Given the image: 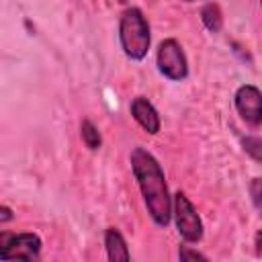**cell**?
Masks as SVG:
<instances>
[{
    "instance_id": "9c48e42d",
    "label": "cell",
    "mask_w": 262,
    "mask_h": 262,
    "mask_svg": "<svg viewBox=\"0 0 262 262\" xmlns=\"http://www.w3.org/2000/svg\"><path fill=\"white\" fill-rule=\"evenodd\" d=\"M201 20H203V25H205L207 31H211V33H219L221 27H223V14H221L219 4H215V2H207V4L201 8Z\"/></svg>"
},
{
    "instance_id": "7c38bea8",
    "label": "cell",
    "mask_w": 262,
    "mask_h": 262,
    "mask_svg": "<svg viewBox=\"0 0 262 262\" xmlns=\"http://www.w3.org/2000/svg\"><path fill=\"white\" fill-rule=\"evenodd\" d=\"M248 188H250L252 205H254V207H256V211L262 215V178H252Z\"/></svg>"
},
{
    "instance_id": "ba28073f",
    "label": "cell",
    "mask_w": 262,
    "mask_h": 262,
    "mask_svg": "<svg viewBox=\"0 0 262 262\" xmlns=\"http://www.w3.org/2000/svg\"><path fill=\"white\" fill-rule=\"evenodd\" d=\"M104 248H106V256L111 262H127L131 258L129 248L125 244V237L121 235V231L117 227H108L104 231Z\"/></svg>"
},
{
    "instance_id": "5bb4252c",
    "label": "cell",
    "mask_w": 262,
    "mask_h": 262,
    "mask_svg": "<svg viewBox=\"0 0 262 262\" xmlns=\"http://www.w3.org/2000/svg\"><path fill=\"white\" fill-rule=\"evenodd\" d=\"M10 219H12V211H10V207L2 205V207H0V223H8Z\"/></svg>"
},
{
    "instance_id": "8992f818",
    "label": "cell",
    "mask_w": 262,
    "mask_h": 262,
    "mask_svg": "<svg viewBox=\"0 0 262 262\" xmlns=\"http://www.w3.org/2000/svg\"><path fill=\"white\" fill-rule=\"evenodd\" d=\"M235 111L250 127L262 125V90L254 84H244L233 94Z\"/></svg>"
},
{
    "instance_id": "3957f363",
    "label": "cell",
    "mask_w": 262,
    "mask_h": 262,
    "mask_svg": "<svg viewBox=\"0 0 262 262\" xmlns=\"http://www.w3.org/2000/svg\"><path fill=\"white\" fill-rule=\"evenodd\" d=\"M172 219L176 223L178 235L184 242L196 244L203 239V221H201L194 205L190 203V199L184 192H176L172 196Z\"/></svg>"
},
{
    "instance_id": "2e32d148",
    "label": "cell",
    "mask_w": 262,
    "mask_h": 262,
    "mask_svg": "<svg viewBox=\"0 0 262 262\" xmlns=\"http://www.w3.org/2000/svg\"><path fill=\"white\" fill-rule=\"evenodd\" d=\"M184 2H192V0H184Z\"/></svg>"
},
{
    "instance_id": "9a60e30c",
    "label": "cell",
    "mask_w": 262,
    "mask_h": 262,
    "mask_svg": "<svg viewBox=\"0 0 262 262\" xmlns=\"http://www.w3.org/2000/svg\"><path fill=\"white\" fill-rule=\"evenodd\" d=\"M254 246H256V256L262 258V227L256 231V237H254Z\"/></svg>"
},
{
    "instance_id": "5b68a950",
    "label": "cell",
    "mask_w": 262,
    "mask_h": 262,
    "mask_svg": "<svg viewBox=\"0 0 262 262\" xmlns=\"http://www.w3.org/2000/svg\"><path fill=\"white\" fill-rule=\"evenodd\" d=\"M41 252V237L37 233H2V260H37Z\"/></svg>"
},
{
    "instance_id": "4fadbf2b",
    "label": "cell",
    "mask_w": 262,
    "mask_h": 262,
    "mask_svg": "<svg viewBox=\"0 0 262 262\" xmlns=\"http://www.w3.org/2000/svg\"><path fill=\"white\" fill-rule=\"evenodd\" d=\"M178 258L180 260H201V262H207V256L196 252V250H188V246H182L178 250Z\"/></svg>"
},
{
    "instance_id": "7a4b0ae2",
    "label": "cell",
    "mask_w": 262,
    "mask_h": 262,
    "mask_svg": "<svg viewBox=\"0 0 262 262\" xmlns=\"http://www.w3.org/2000/svg\"><path fill=\"white\" fill-rule=\"evenodd\" d=\"M119 43H121L123 53L131 61L145 59L149 45H151V33H149L147 18L143 16L139 8L131 6L123 10L119 18Z\"/></svg>"
},
{
    "instance_id": "e0dca14e",
    "label": "cell",
    "mask_w": 262,
    "mask_h": 262,
    "mask_svg": "<svg viewBox=\"0 0 262 262\" xmlns=\"http://www.w3.org/2000/svg\"><path fill=\"white\" fill-rule=\"evenodd\" d=\"M260 8H262V0H260Z\"/></svg>"
},
{
    "instance_id": "52a82bcc",
    "label": "cell",
    "mask_w": 262,
    "mask_h": 262,
    "mask_svg": "<svg viewBox=\"0 0 262 262\" xmlns=\"http://www.w3.org/2000/svg\"><path fill=\"white\" fill-rule=\"evenodd\" d=\"M131 117L135 119V123L143 129V131H147L149 135H156L158 131H160V127H162V121H160V115H158V111H156V106L147 100V98H143V96H135L133 100H131Z\"/></svg>"
},
{
    "instance_id": "6da1fadb",
    "label": "cell",
    "mask_w": 262,
    "mask_h": 262,
    "mask_svg": "<svg viewBox=\"0 0 262 262\" xmlns=\"http://www.w3.org/2000/svg\"><path fill=\"white\" fill-rule=\"evenodd\" d=\"M129 162L151 221L160 227H166L172 219V196L160 162L151 151L141 145L131 149Z\"/></svg>"
},
{
    "instance_id": "ac0fdd59",
    "label": "cell",
    "mask_w": 262,
    "mask_h": 262,
    "mask_svg": "<svg viewBox=\"0 0 262 262\" xmlns=\"http://www.w3.org/2000/svg\"><path fill=\"white\" fill-rule=\"evenodd\" d=\"M119 2H127V0H119Z\"/></svg>"
},
{
    "instance_id": "30bf717a",
    "label": "cell",
    "mask_w": 262,
    "mask_h": 262,
    "mask_svg": "<svg viewBox=\"0 0 262 262\" xmlns=\"http://www.w3.org/2000/svg\"><path fill=\"white\" fill-rule=\"evenodd\" d=\"M80 135H82L84 145H86L90 151H96V149L102 145V135H100L98 127H96L92 121H88V119L82 121V125H80Z\"/></svg>"
},
{
    "instance_id": "8fae6325",
    "label": "cell",
    "mask_w": 262,
    "mask_h": 262,
    "mask_svg": "<svg viewBox=\"0 0 262 262\" xmlns=\"http://www.w3.org/2000/svg\"><path fill=\"white\" fill-rule=\"evenodd\" d=\"M242 147H244V151L252 160H256V162L262 164V137H258V135H246V137H242Z\"/></svg>"
},
{
    "instance_id": "277c9868",
    "label": "cell",
    "mask_w": 262,
    "mask_h": 262,
    "mask_svg": "<svg viewBox=\"0 0 262 262\" xmlns=\"http://www.w3.org/2000/svg\"><path fill=\"white\" fill-rule=\"evenodd\" d=\"M156 66H158V72L172 82H180L188 76V61L182 45L176 39H164L158 45Z\"/></svg>"
}]
</instances>
